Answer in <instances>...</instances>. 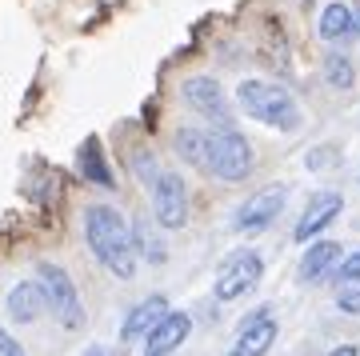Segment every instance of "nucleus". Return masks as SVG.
<instances>
[{"label":"nucleus","instance_id":"f257e3e1","mask_svg":"<svg viewBox=\"0 0 360 356\" xmlns=\"http://www.w3.org/2000/svg\"><path fill=\"white\" fill-rule=\"evenodd\" d=\"M84 241H89L92 256L112 276L132 280V272H136V248H132L129 220L120 217L112 204H89L84 208Z\"/></svg>","mask_w":360,"mask_h":356},{"label":"nucleus","instance_id":"f03ea898","mask_svg":"<svg viewBox=\"0 0 360 356\" xmlns=\"http://www.w3.org/2000/svg\"><path fill=\"white\" fill-rule=\"evenodd\" d=\"M236 104L248 120H260L281 132H296L300 128V104L288 96V89L269 84V80H240L236 84Z\"/></svg>","mask_w":360,"mask_h":356},{"label":"nucleus","instance_id":"7ed1b4c3","mask_svg":"<svg viewBox=\"0 0 360 356\" xmlns=\"http://www.w3.org/2000/svg\"><path fill=\"white\" fill-rule=\"evenodd\" d=\"M37 284L44 293V305L56 312V320L68 332H77L84 324V305H80V293L72 284V276L60 265H52V260H37Z\"/></svg>","mask_w":360,"mask_h":356},{"label":"nucleus","instance_id":"20e7f679","mask_svg":"<svg viewBox=\"0 0 360 356\" xmlns=\"http://www.w3.org/2000/svg\"><path fill=\"white\" fill-rule=\"evenodd\" d=\"M208 172L217 180H245L252 172V144H248L236 128H220V132H208Z\"/></svg>","mask_w":360,"mask_h":356},{"label":"nucleus","instance_id":"39448f33","mask_svg":"<svg viewBox=\"0 0 360 356\" xmlns=\"http://www.w3.org/2000/svg\"><path fill=\"white\" fill-rule=\"evenodd\" d=\"M153 217L160 229L176 232L188 224V189L180 172H160L153 180Z\"/></svg>","mask_w":360,"mask_h":356},{"label":"nucleus","instance_id":"423d86ee","mask_svg":"<svg viewBox=\"0 0 360 356\" xmlns=\"http://www.w3.org/2000/svg\"><path fill=\"white\" fill-rule=\"evenodd\" d=\"M284 204H288V189L284 184H269V189L252 192L240 208H236V220H232V229L236 232H248V236H257L272 224V220L284 212Z\"/></svg>","mask_w":360,"mask_h":356},{"label":"nucleus","instance_id":"0eeeda50","mask_svg":"<svg viewBox=\"0 0 360 356\" xmlns=\"http://www.w3.org/2000/svg\"><path fill=\"white\" fill-rule=\"evenodd\" d=\"M260 276H264V260H260V253H236L224 265V272L217 276V288H212V296H217L220 305H232V300H240L245 293H252L260 284Z\"/></svg>","mask_w":360,"mask_h":356},{"label":"nucleus","instance_id":"6e6552de","mask_svg":"<svg viewBox=\"0 0 360 356\" xmlns=\"http://www.w3.org/2000/svg\"><path fill=\"white\" fill-rule=\"evenodd\" d=\"M180 101L188 104L193 113H200L205 120H217L220 128H232V108L212 77H188L180 84Z\"/></svg>","mask_w":360,"mask_h":356},{"label":"nucleus","instance_id":"1a4fd4ad","mask_svg":"<svg viewBox=\"0 0 360 356\" xmlns=\"http://www.w3.org/2000/svg\"><path fill=\"white\" fill-rule=\"evenodd\" d=\"M345 212V196L340 192H312L309 204H304V212H300V220H296V244H309L316 232H324L328 224H333L336 217Z\"/></svg>","mask_w":360,"mask_h":356},{"label":"nucleus","instance_id":"9d476101","mask_svg":"<svg viewBox=\"0 0 360 356\" xmlns=\"http://www.w3.org/2000/svg\"><path fill=\"white\" fill-rule=\"evenodd\" d=\"M188 332H193V317L168 308L165 317L156 320V329L144 336V356H172L180 344L188 341Z\"/></svg>","mask_w":360,"mask_h":356},{"label":"nucleus","instance_id":"9b49d317","mask_svg":"<svg viewBox=\"0 0 360 356\" xmlns=\"http://www.w3.org/2000/svg\"><path fill=\"white\" fill-rule=\"evenodd\" d=\"M4 308H8V317H13L16 324H32V320H40L44 312H49L44 293H40L37 280H20V284H13L8 296H4Z\"/></svg>","mask_w":360,"mask_h":356},{"label":"nucleus","instance_id":"f8f14e48","mask_svg":"<svg viewBox=\"0 0 360 356\" xmlns=\"http://www.w3.org/2000/svg\"><path fill=\"white\" fill-rule=\"evenodd\" d=\"M168 312V300L165 296H148V300H141V305L132 308L129 317H124V324H120V341L132 344V341H144L148 332L156 329V320Z\"/></svg>","mask_w":360,"mask_h":356},{"label":"nucleus","instance_id":"ddd939ff","mask_svg":"<svg viewBox=\"0 0 360 356\" xmlns=\"http://www.w3.org/2000/svg\"><path fill=\"white\" fill-rule=\"evenodd\" d=\"M272 341H276V320H269V312H264L260 320L240 329V341L232 344L229 356H264L272 348Z\"/></svg>","mask_w":360,"mask_h":356},{"label":"nucleus","instance_id":"4468645a","mask_svg":"<svg viewBox=\"0 0 360 356\" xmlns=\"http://www.w3.org/2000/svg\"><path fill=\"white\" fill-rule=\"evenodd\" d=\"M340 260V244L336 241H312L300 256V265H296V276L300 280H321L328 268Z\"/></svg>","mask_w":360,"mask_h":356},{"label":"nucleus","instance_id":"2eb2a0df","mask_svg":"<svg viewBox=\"0 0 360 356\" xmlns=\"http://www.w3.org/2000/svg\"><path fill=\"white\" fill-rule=\"evenodd\" d=\"M321 37L328 40V44L356 37V25H352V8H348V4H328V8H324V13H321Z\"/></svg>","mask_w":360,"mask_h":356},{"label":"nucleus","instance_id":"dca6fc26","mask_svg":"<svg viewBox=\"0 0 360 356\" xmlns=\"http://www.w3.org/2000/svg\"><path fill=\"white\" fill-rule=\"evenodd\" d=\"M176 153L188 160V165L205 168L208 165V132H196V128H180L176 132Z\"/></svg>","mask_w":360,"mask_h":356},{"label":"nucleus","instance_id":"f3484780","mask_svg":"<svg viewBox=\"0 0 360 356\" xmlns=\"http://www.w3.org/2000/svg\"><path fill=\"white\" fill-rule=\"evenodd\" d=\"M324 80H328L333 89H352V84H356L352 61H348L345 52H328V56H324Z\"/></svg>","mask_w":360,"mask_h":356},{"label":"nucleus","instance_id":"a211bd4d","mask_svg":"<svg viewBox=\"0 0 360 356\" xmlns=\"http://www.w3.org/2000/svg\"><path fill=\"white\" fill-rule=\"evenodd\" d=\"M129 232H132V248H136V256L153 260V265H165V260H168L165 244L156 241L153 232H148V224H129Z\"/></svg>","mask_w":360,"mask_h":356},{"label":"nucleus","instance_id":"6ab92c4d","mask_svg":"<svg viewBox=\"0 0 360 356\" xmlns=\"http://www.w3.org/2000/svg\"><path fill=\"white\" fill-rule=\"evenodd\" d=\"M84 160H80V168H84V177L89 180H96V184H104V189H108V184H112V172H108V168H104V156H101V144H96V140H89V144H84Z\"/></svg>","mask_w":360,"mask_h":356},{"label":"nucleus","instance_id":"aec40b11","mask_svg":"<svg viewBox=\"0 0 360 356\" xmlns=\"http://www.w3.org/2000/svg\"><path fill=\"white\" fill-rule=\"evenodd\" d=\"M336 280H340V284H352V280H360V248L336 260Z\"/></svg>","mask_w":360,"mask_h":356},{"label":"nucleus","instance_id":"412c9836","mask_svg":"<svg viewBox=\"0 0 360 356\" xmlns=\"http://www.w3.org/2000/svg\"><path fill=\"white\" fill-rule=\"evenodd\" d=\"M336 308H340V312H348V317H360V280H352L345 293L336 296Z\"/></svg>","mask_w":360,"mask_h":356},{"label":"nucleus","instance_id":"4be33fe9","mask_svg":"<svg viewBox=\"0 0 360 356\" xmlns=\"http://www.w3.org/2000/svg\"><path fill=\"white\" fill-rule=\"evenodd\" d=\"M0 356H25V348H20V344H16L4 329H0Z\"/></svg>","mask_w":360,"mask_h":356},{"label":"nucleus","instance_id":"5701e85b","mask_svg":"<svg viewBox=\"0 0 360 356\" xmlns=\"http://www.w3.org/2000/svg\"><path fill=\"white\" fill-rule=\"evenodd\" d=\"M328 356H356V344H340V348H333Z\"/></svg>","mask_w":360,"mask_h":356},{"label":"nucleus","instance_id":"b1692460","mask_svg":"<svg viewBox=\"0 0 360 356\" xmlns=\"http://www.w3.org/2000/svg\"><path fill=\"white\" fill-rule=\"evenodd\" d=\"M352 25H356V32H360V8H356V13H352Z\"/></svg>","mask_w":360,"mask_h":356},{"label":"nucleus","instance_id":"393cba45","mask_svg":"<svg viewBox=\"0 0 360 356\" xmlns=\"http://www.w3.org/2000/svg\"><path fill=\"white\" fill-rule=\"evenodd\" d=\"M89 356H104V352H101V348H89Z\"/></svg>","mask_w":360,"mask_h":356},{"label":"nucleus","instance_id":"a878e982","mask_svg":"<svg viewBox=\"0 0 360 356\" xmlns=\"http://www.w3.org/2000/svg\"><path fill=\"white\" fill-rule=\"evenodd\" d=\"M356 356H360V348H356Z\"/></svg>","mask_w":360,"mask_h":356},{"label":"nucleus","instance_id":"bb28decb","mask_svg":"<svg viewBox=\"0 0 360 356\" xmlns=\"http://www.w3.org/2000/svg\"><path fill=\"white\" fill-rule=\"evenodd\" d=\"M120 356H124V352H120Z\"/></svg>","mask_w":360,"mask_h":356}]
</instances>
